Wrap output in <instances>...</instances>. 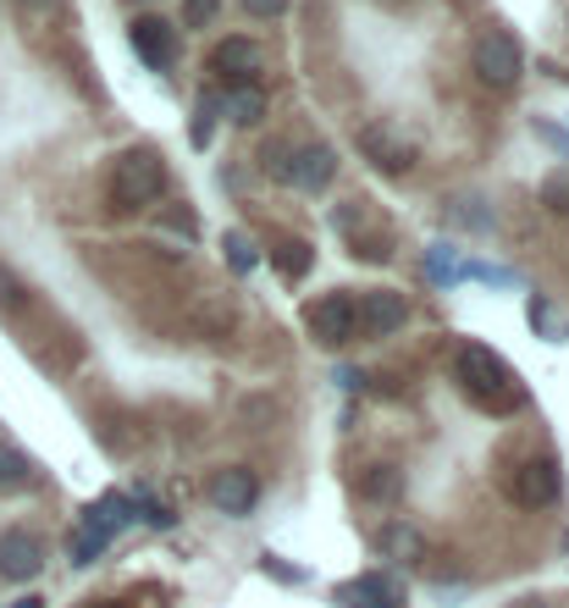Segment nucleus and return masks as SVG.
<instances>
[{
    "label": "nucleus",
    "instance_id": "obj_1",
    "mask_svg": "<svg viewBox=\"0 0 569 608\" xmlns=\"http://www.w3.org/2000/svg\"><path fill=\"white\" fill-rule=\"evenodd\" d=\"M459 376H464V393L487 410H514L520 404V388L509 376V365L487 349V343H464L459 349Z\"/></svg>",
    "mask_w": 569,
    "mask_h": 608
},
{
    "label": "nucleus",
    "instance_id": "obj_2",
    "mask_svg": "<svg viewBox=\"0 0 569 608\" xmlns=\"http://www.w3.org/2000/svg\"><path fill=\"white\" fill-rule=\"evenodd\" d=\"M160 188H166V160L149 150V145H134V150L117 155V166H111V199H117L122 210L155 205Z\"/></svg>",
    "mask_w": 569,
    "mask_h": 608
},
{
    "label": "nucleus",
    "instance_id": "obj_3",
    "mask_svg": "<svg viewBox=\"0 0 569 608\" xmlns=\"http://www.w3.org/2000/svg\"><path fill=\"white\" fill-rule=\"evenodd\" d=\"M304 332L321 343V349H343L360 337V321H354V294H321V300L304 310Z\"/></svg>",
    "mask_w": 569,
    "mask_h": 608
},
{
    "label": "nucleus",
    "instance_id": "obj_4",
    "mask_svg": "<svg viewBox=\"0 0 569 608\" xmlns=\"http://www.w3.org/2000/svg\"><path fill=\"white\" fill-rule=\"evenodd\" d=\"M526 72V50L514 45V33H481L475 39V78L487 89H514Z\"/></svg>",
    "mask_w": 569,
    "mask_h": 608
},
{
    "label": "nucleus",
    "instance_id": "obj_5",
    "mask_svg": "<svg viewBox=\"0 0 569 608\" xmlns=\"http://www.w3.org/2000/svg\"><path fill=\"white\" fill-rule=\"evenodd\" d=\"M354 321H360V337H393L410 321V304H404V294H393V288L354 294Z\"/></svg>",
    "mask_w": 569,
    "mask_h": 608
},
{
    "label": "nucleus",
    "instance_id": "obj_6",
    "mask_svg": "<svg viewBox=\"0 0 569 608\" xmlns=\"http://www.w3.org/2000/svg\"><path fill=\"white\" fill-rule=\"evenodd\" d=\"M205 498H210L222 514L244 520V514L255 509V498H261V481H255V470H244V464H227V470H216V475L205 481Z\"/></svg>",
    "mask_w": 569,
    "mask_h": 608
},
{
    "label": "nucleus",
    "instance_id": "obj_7",
    "mask_svg": "<svg viewBox=\"0 0 569 608\" xmlns=\"http://www.w3.org/2000/svg\"><path fill=\"white\" fill-rule=\"evenodd\" d=\"M559 487H565L559 459H526V464L514 470V481H509L514 503H526V509H548V503L559 498Z\"/></svg>",
    "mask_w": 569,
    "mask_h": 608
},
{
    "label": "nucleus",
    "instance_id": "obj_8",
    "mask_svg": "<svg viewBox=\"0 0 569 608\" xmlns=\"http://www.w3.org/2000/svg\"><path fill=\"white\" fill-rule=\"evenodd\" d=\"M360 155H365L376 171H393V177L415 166V145H410L404 134L382 128V122H376V128H360Z\"/></svg>",
    "mask_w": 569,
    "mask_h": 608
},
{
    "label": "nucleus",
    "instance_id": "obj_9",
    "mask_svg": "<svg viewBox=\"0 0 569 608\" xmlns=\"http://www.w3.org/2000/svg\"><path fill=\"white\" fill-rule=\"evenodd\" d=\"M45 570V548L28 531H0V576L6 581H33Z\"/></svg>",
    "mask_w": 569,
    "mask_h": 608
},
{
    "label": "nucleus",
    "instance_id": "obj_10",
    "mask_svg": "<svg viewBox=\"0 0 569 608\" xmlns=\"http://www.w3.org/2000/svg\"><path fill=\"white\" fill-rule=\"evenodd\" d=\"M128 33H134V50H139L144 67L160 72V67L177 61V28H171V22H160V17H139Z\"/></svg>",
    "mask_w": 569,
    "mask_h": 608
},
{
    "label": "nucleus",
    "instance_id": "obj_11",
    "mask_svg": "<svg viewBox=\"0 0 569 608\" xmlns=\"http://www.w3.org/2000/svg\"><path fill=\"white\" fill-rule=\"evenodd\" d=\"M337 177V150L332 145H304V150L293 155V188H304V194H321L326 183Z\"/></svg>",
    "mask_w": 569,
    "mask_h": 608
},
{
    "label": "nucleus",
    "instance_id": "obj_12",
    "mask_svg": "<svg viewBox=\"0 0 569 608\" xmlns=\"http://www.w3.org/2000/svg\"><path fill=\"white\" fill-rule=\"evenodd\" d=\"M210 72H222V78H233V84H244L249 72H261V45L255 39H222L216 50H210Z\"/></svg>",
    "mask_w": 569,
    "mask_h": 608
},
{
    "label": "nucleus",
    "instance_id": "obj_13",
    "mask_svg": "<svg viewBox=\"0 0 569 608\" xmlns=\"http://www.w3.org/2000/svg\"><path fill=\"white\" fill-rule=\"evenodd\" d=\"M360 498H365V503H399V498H404L399 464H365V470H360Z\"/></svg>",
    "mask_w": 569,
    "mask_h": 608
},
{
    "label": "nucleus",
    "instance_id": "obj_14",
    "mask_svg": "<svg viewBox=\"0 0 569 608\" xmlns=\"http://www.w3.org/2000/svg\"><path fill=\"white\" fill-rule=\"evenodd\" d=\"M343 604L349 608H399V598H393V587H382V576H360V581L343 587Z\"/></svg>",
    "mask_w": 569,
    "mask_h": 608
},
{
    "label": "nucleus",
    "instance_id": "obj_15",
    "mask_svg": "<svg viewBox=\"0 0 569 608\" xmlns=\"http://www.w3.org/2000/svg\"><path fill=\"white\" fill-rule=\"evenodd\" d=\"M222 111H227V122L249 128V122H261V117H266V95H261L255 84H244V89H233V95L222 100Z\"/></svg>",
    "mask_w": 569,
    "mask_h": 608
},
{
    "label": "nucleus",
    "instance_id": "obj_16",
    "mask_svg": "<svg viewBox=\"0 0 569 608\" xmlns=\"http://www.w3.org/2000/svg\"><path fill=\"white\" fill-rule=\"evenodd\" d=\"M28 481H33V459L22 454V449H11V443H0V498L22 492Z\"/></svg>",
    "mask_w": 569,
    "mask_h": 608
},
{
    "label": "nucleus",
    "instance_id": "obj_17",
    "mask_svg": "<svg viewBox=\"0 0 569 608\" xmlns=\"http://www.w3.org/2000/svg\"><path fill=\"white\" fill-rule=\"evenodd\" d=\"M277 277L283 283H298V277H310V266H315V249L304 244V238H287V244H277Z\"/></svg>",
    "mask_w": 569,
    "mask_h": 608
},
{
    "label": "nucleus",
    "instance_id": "obj_18",
    "mask_svg": "<svg viewBox=\"0 0 569 608\" xmlns=\"http://www.w3.org/2000/svg\"><path fill=\"white\" fill-rule=\"evenodd\" d=\"M216 117H222V100H199V106H194V122H188V145H194V150H210Z\"/></svg>",
    "mask_w": 569,
    "mask_h": 608
},
{
    "label": "nucleus",
    "instance_id": "obj_19",
    "mask_svg": "<svg viewBox=\"0 0 569 608\" xmlns=\"http://www.w3.org/2000/svg\"><path fill=\"white\" fill-rule=\"evenodd\" d=\"M542 205H548L553 216H569V166H553V171L542 177Z\"/></svg>",
    "mask_w": 569,
    "mask_h": 608
},
{
    "label": "nucleus",
    "instance_id": "obj_20",
    "mask_svg": "<svg viewBox=\"0 0 569 608\" xmlns=\"http://www.w3.org/2000/svg\"><path fill=\"white\" fill-rule=\"evenodd\" d=\"M227 266H233L238 277H249V272L261 266V255H255V244H249L244 233H227Z\"/></svg>",
    "mask_w": 569,
    "mask_h": 608
},
{
    "label": "nucleus",
    "instance_id": "obj_21",
    "mask_svg": "<svg viewBox=\"0 0 569 608\" xmlns=\"http://www.w3.org/2000/svg\"><path fill=\"white\" fill-rule=\"evenodd\" d=\"M531 326H537V337H548V343H559V332H565V321H559V310H553V304L542 300V294L531 300Z\"/></svg>",
    "mask_w": 569,
    "mask_h": 608
},
{
    "label": "nucleus",
    "instance_id": "obj_22",
    "mask_svg": "<svg viewBox=\"0 0 569 608\" xmlns=\"http://www.w3.org/2000/svg\"><path fill=\"white\" fill-rule=\"evenodd\" d=\"M453 222L459 227H475V233H492V216L481 210V199H453Z\"/></svg>",
    "mask_w": 569,
    "mask_h": 608
},
{
    "label": "nucleus",
    "instance_id": "obj_23",
    "mask_svg": "<svg viewBox=\"0 0 569 608\" xmlns=\"http://www.w3.org/2000/svg\"><path fill=\"white\" fill-rule=\"evenodd\" d=\"M426 261H431V277H436V283H453V277H459V261H453L448 244H431Z\"/></svg>",
    "mask_w": 569,
    "mask_h": 608
},
{
    "label": "nucleus",
    "instance_id": "obj_24",
    "mask_svg": "<svg viewBox=\"0 0 569 608\" xmlns=\"http://www.w3.org/2000/svg\"><path fill=\"white\" fill-rule=\"evenodd\" d=\"M261 166H266V177H277V183H287V177H293L287 145H266V150H261Z\"/></svg>",
    "mask_w": 569,
    "mask_h": 608
},
{
    "label": "nucleus",
    "instance_id": "obj_25",
    "mask_svg": "<svg viewBox=\"0 0 569 608\" xmlns=\"http://www.w3.org/2000/svg\"><path fill=\"white\" fill-rule=\"evenodd\" d=\"M17 304H22V277H17L11 266H0V315L17 310Z\"/></svg>",
    "mask_w": 569,
    "mask_h": 608
},
{
    "label": "nucleus",
    "instance_id": "obj_26",
    "mask_svg": "<svg viewBox=\"0 0 569 608\" xmlns=\"http://www.w3.org/2000/svg\"><path fill=\"white\" fill-rule=\"evenodd\" d=\"M216 11H222V0H188V11H183V22H188V28H199V22H210Z\"/></svg>",
    "mask_w": 569,
    "mask_h": 608
},
{
    "label": "nucleus",
    "instance_id": "obj_27",
    "mask_svg": "<svg viewBox=\"0 0 569 608\" xmlns=\"http://www.w3.org/2000/svg\"><path fill=\"white\" fill-rule=\"evenodd\" d=\"M238 6H244L249 17H266V22H272V17H283V11H287V0H238Z\"/></svg>",
    "mask_w": 569,
    "mask_h": 608
},
{
    "label": "nucleus",
    "instance_id": "obj_28",
    "mask_svg": "<svg viewBox=\"0 0 569 608\" xmlns=\"http://www.w3.org/2000/svg\"><path fill=\"white\" fill-rule=\"evenodd\" d=\"M387 548H393L399 559H415V553H421V542H415L410 531H387Z\"/></svg>",
    "mask_w": 569,
    "mask_h": 608
},
{
    "label": "nucleus",
    "instance_id": "obj_29",
    "mask_svg": "<svg viewBox=\"0 0 569 608\" xmlns=\"http://www.w3.org/2000/svg\"><path fill=\"white\" fill-rule=\"evenodd\" d=\"M61 11V0H22V17L28 22H39V17H56Z\"/></svg>",
    "mask_w": 569,
    "mask_h": 608
},
{
    "label": "nucleus",
    "instance_id": "obj_30",
    "mask_svg": "<svg viewBox=\"0 0 569 608\" xmlns=\"http://www.w3.org/2000/svg\"><path fill=\"white\" fill-rule=\"evenodd\" d=\"M514 608H548V604L542 598H526V604H514Z\"/></svg>",
    "mask_w": 569,
    "mask_h": 608
},
{
    "label": "nucleus",
    "instance_id": "obj_31",
    "mask_svg": "<svg viewBox=\"0 0 569 608\" xmlns=\"http://www.w3.org/2000/svg\"><path fill=\"white\" fill-rule=\"evenodd\" d=\"M17 608H39V598H22V604H17Z\"/></svg>",
    "mask_w": 569,
    "mask_h": 608
}]
</instances>
